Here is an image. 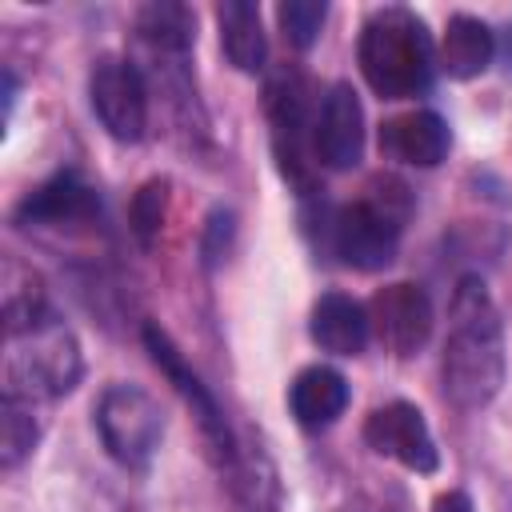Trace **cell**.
<instances>
[{"label": "cell", "mask_w": 512, "mask_h": 512, "mask_svg": "<svg viewBox=\"0 0 512 512\" xmlns=\"http://www.w3.org/2000/svg\"><path fill=\"white\" fill-rule=\"evenodd\" d=\"M0 296H4V332H20V328L48 316L40 276L12 256L4 260V292Z\"/></svg>", "instance_id": "ffe728a7"}, {"label": "cell", "mask_w": 512, "mask_h": 512, "mask_svg": "<svg viewBox=\"0 0 512 512\" xmlns=\"http://www.w3.org/2000/svg\"><path fill=\"white\" fill-rule=\"evenodd\" d=\"M504 384V328L484 280H460L444 340V392L456 408H484Z\"/></svg>", "instance_id": "6da1fadb"}, {"label": "cell", "mask_w": 512, "mask_h": 512, "mask_svg": "<svg viewBox=\"0 0 512 512\" xmlns=\"http://www.w3.org/2000/svg\"><path fill=\"white\" fill-rule=\"evenodd\" d=\"M432 512H476V508H472V500H468V492H460V488H452V492H440V496H436V504H432Z\"/></svg>", "instance_id": "cb8c5ba5"}, {"label": "cell", "mask_w": 512, "mask_h": 512, "mask_svg": "<svg viewBox=\"0 0 512 512\" xmlns=\"http://www.w3.org/2000/svg\"><path fill=\"white\" fill-rule=\"evenodd\" d=\"M364 440L372 452H380L412 472H436V464H440L436 440H432L420 408L408 400H392V404L376 408L364 420Z\"/></svg>", "instance_id": "30bf717a"}, {"label": "cell", "mask_w": 512, "mask_h": 512, "mask_svg": "<svg viewBox=\"0 0 512 512\" xmlns=\"http://www.w3.org/2000/svg\"><path fill=\"white\" fill-rule=\"evenodd\" d=\"M372 336V324H368V308L356 304L352 296L344 292H324L316 304H312V340L332 352V356H356L364 352Z\"/></svg>", "instance_id": "9a60e30c"}, {"label": "cell", "mask_w": 512, "mask_h": 512, "mask_svg": "<svg viewBox=\"0 0 512 512\" xmlns=\"http://www.w3.org/2000/svg\"><path fill=\"white\" fill-rule=\"evenodd\" d=\"M88 100L108 136L136 144L148 128V84L132 60L100 56L88 76Z\"/></svg>", "instance_id": "8992f818"}, {"label": "cell", "mask_w": 512, "mask_h": 512, "mask_svg": "<svg viewBox=\"0 0 512 512\" xmlns=\"http://www.w3.org/2000/svg\"><path fill=\"white\" fill-rule=\"evenodd\" d=\"M136 32L148 48L156 52H172V56H184L192 44H196V16L188 4H176V0H152L136 12Z\"/></svg>", "instance_id": "d6986e66"}, {"label": "cell", "mask_w": 512, "mask_h": 512, "mask_svg": "<svg viewBox=\"0 0 512 512\" xmlns=\"http://www.w3.org/2000/svg\"><path fill=\"white\" fill-rule=\"evenodd\" d=\"M224 476H228V492H232L236 512H276L280 508L276 468L260 444L236 436V448L224 460Z\"/></svg>", "instance_id": "5bb4252c"}, {"label": "cell", "mask_w": 512, "mask_h": 512, "mask_svg": "<svg viewBox=\"0 0 512 512\" xmlns=\"http://www.w3.org/2000/svg\"><path fill=\"white\" fill-rule=\"evenodd\" d=\"M84 360L72 328L52 312L20 332H8L4 352V392L20 400H56L80 384Z\"/></svg>", "instance_id": "3957f363"}, {"label": "cell", "mask_w": 512, "mask_h": 512, "mask_svg": "<svg viewBox=\"0 0 512 512\" xmlns=\"http://www.w3.org/2000/svg\"><path fill=\"white\" fill-rule=\"evenodd\" d=\"M360 72L384 100L420 96L432 84V36L412 8H376L360 28Z\"/></svg>", "instance_id": "7a4b0ae2"}, {"label": "cell", "mask_w": 512, "mask_h": 512, "mask_svg": "<svg viewBox=\"0 0 512 512\" xmlns=\"http://www.w3.org/2000/svg\"><path fill=\"white\" fill-rule=\"evenodd\" d=\"M368 324L392 356H412L432 336V300L420 284H388L368 304Z\"/></svg>", "instance_id": "9c48e42d"}, {"label": "cell", "mask_w": 512, "mask_h": 512, "mask_svg": "<svg viewBox=\"0 0 512 512\" xmlns=\"http://www.w3.org/2000/svg\"><path fill=\"white\" fill-rule=\"evenodd\" d=\"M408 212H412L408 188L400 180H376L368 196L336 208V216L328 220V244L348 268L360 272L388 268Z\"/></svg>", "instance_id": "277c9868"}, {"label": "cell", "mask_w": 512, "mask_h": 512, "mask_svg": "<svg viewBox=\"0 0 512 512\" xmlns=\"http://www.w3.org/2000/svg\"><path fill=\"white\" fill-rule=\"evenodd\" d=\"M268 116H272V140H276V156H280V172L300 184L308 192V180H312V168L304 160V140L312 144V132L316 128V116H312V92H308V80L300 72H276L268 80Z\"/></svg>", "instance_id": "52a82bcc"}, {"label": "cell", "mask_w": 512, "mask_h": 512, "mask_svg": "<svg viewBox=\"0 0 512 512\" xmlns=\"http://www.w3.org/2000/svg\"><path fill=\"white\" fill-rule=\"evenodd\" d=\"M288 408L300 428H328L348 408V380L336 368L312 364L288 388Z\"/></svg>", "instance_id": "2e32d148"}, {"label": "cell", "mask_w": 512, "mask_h": 512, "mask_svg": "<svg viewBox=\"0 0 512 512\" xmlns=\"http://www.w3.org/2000/svg\"><path fill=\"white\" fill-rule=\"evenodd\" d=\"M164 220V180H148L136 200H132V228L140 236V244H152Z\"/></svg>", "instance_id": "603a6c76"}, {"label": "cell", "mask_w": 512, "mask_h": 512, "mask_svg": "<svg viewBox=\"0 0 512 512\" xmlns=\"http://www.w3.org/2000/svg\"><path fill=\"white\" fill-rule=\"evenodd\" d=\"M492 56H496V36H492V28L480 16H468V12L448 16L444 44H440V68L452 80L480 76L492 64Z\"/></svg>", "instance_id": "e0dca14e"}, {"label": "cell", "mask_w": 512, "mask_h": 512, "mask_svg": "<svg viewBox=\"0 0 512 512\" xmlns=\"http://www.w3.org/2000/svg\"><path fill=\"white\" fill-rule=\"evenodd\" d=\"M324 16H328V4L324 0H284L276 8V20L288 36V44L296 48H312L320 28H324Z\"/></svg>", "instance_id": "7402d4cb"}, {"label": "cell", "mask_w": 512, "mask_h": 512, "mask_svg": "<svg viewBox=\"0 0 512 512\" xmlns=\"http://www.w3.org/2000/svg\"><path fill=\"white\" fill-rule=\"evenodd\" d=\"M36 440H40V424H36L32 400L4 392V400H0V464L12 472L24 456H32Z\"/></svg>", "instance_id": "44dd1931"}, {"label": "cell", "mask_w": 512, "mask_h": 512, "mask_svg": "<svg viewBox=\"0 0 512 512\" xmlns=\"http://www.w3.org/2000/svg\"><path fill=\"white\" fill-rule=\"evenodd\" d=\"M144 344H148L156 368L172 380V388H176V392L184 396V404L192 408V416H196V424H200V432H204L212 456L224 464V460L232 456V448H236V436H232V428H228V420H224L216 396L200 384V376L188 368V360L180 356V348L168 340V332H164L160 324H148V328H144Z\"/></svg>", "instance_id": "ba28073f"}, {"label": "cell", "mask_w": 512, "mask_h": 512, "mask_svg": "<svg viewBox=\"0 0 512 512\" xmlns=\"http://www.w3.org/2000/svg\"><path fill=\"white\" fill-rule=\"evenodd\" d=\"M448 144H452L448 124L424 108L392 116L380 128V152L400 164H416V168H436L448 156Z\"/></svg>", "instance_id": "7c38bea8"}, {"label": "cell", "mask_w": 512, "mask_h": 512, "mask_svg": "<svg viewBox=\"0 0 512 512\" xmlns=\"http://www.w3.org/2000/svg\"><path fill=\"white\" fill-rule=\"evenodd\" d=\"M216 20H220V48L232 60V68L260 72L264 56H268L260 8L252 0H224V4H216Z\"/></svg>", "instance_id": "ac0fdd59"}, {"label": "cell", "mask_w": 512, "mask_h": 512, "mask_svg": "<svg viewBox=\"0 0 512 512\" xmlns=\"http://www.w3.org/2000/svg\"><path fill=\"white\" fill-rule=\"evenodd\" d=\"M92 216H100V196L76 172H56L36 192H28L16 208V220L24 224H60V228L92 220Z\"/></svg>", "instance_id": "4fadbf2b"}, {"label": "cell", "mask_w": 512, "mask_h": 512, "mask_svg": "<svg viewBox=\"0 0 512 512\" xmlns=\"http://www.w3.org/2000/svg\"><path fill=\"white\" fill-rule=\"evenodd\" d=\"M96 432L116 464L148 468L164 436V416H160V404L144 388L108 384L96 400Z\"/></svg>", "instance_id": "5b68a950"}, {"label": "cell", "mask_w": 512, "mask_h": 512, "mask_svg": "<svg viewBox=\"0 0 512 512\" xmlns=\"http://www.w3.org/2000/svg\"><path fill=\"white\" fill-rule=\"evenodd\" d=\"M312 156L332 172H344L364 156V108L356 88L344 80H336L320 100L312 128Z\"/></svg>", "instance_id": "8fae6325"}]
</instances>
